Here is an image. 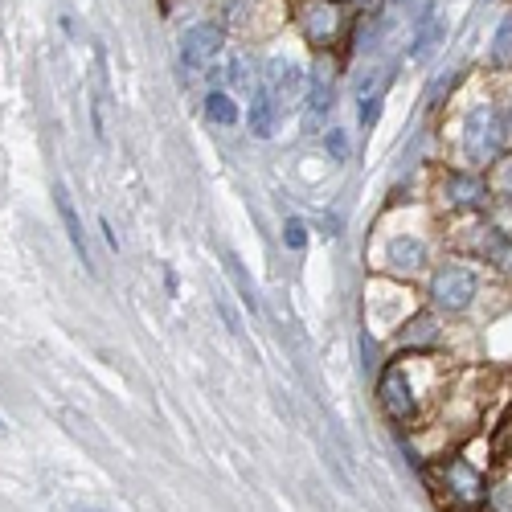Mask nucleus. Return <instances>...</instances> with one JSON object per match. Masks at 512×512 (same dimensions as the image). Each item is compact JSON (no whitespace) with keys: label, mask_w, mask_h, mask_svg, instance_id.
Here are the masks:
<instances>
[{"label":"nucleus","mask_w":512,"mask_h":512,"mask_svg":"<svg viewBox=\"0 0 512 512\" xmlns=\"http://www.w3.org/2000/svg\"><path fill=\"white\" fill-rule=\"evenodd\" d=\"M508 74H484L467 95H459L451 115V140H455V168H488L512 148L508 127Z\"/></svg>","instance_id":"nucleus-1"},{"label":"nucleus","mask_w":512,"mask_h":512,"mask_svg":"<svg viewBox=\"0 0 512 512\" xmlns=\"http://www.w3.org/2000/svg\"><path fill=\"white\" fill-rule=\"evenodd\" d=\"M451 365L435 353H402L377 373V402L394 426H418L451 386Z\"/></svg>","instance_id":"nucleus-2"},{"label":"nucleus","mask_w":512,"mask_h":512,"mask_svg":"<svg viewBox=\"0 0 512 512\" xmlns=\"http://www.w3.org/2000/svg\"><path fill=\"white\" fill-rule=\"evenodd\" d=\"M426 488L435 492V500L447 512H480L484 508V492H488V476L484 467H476L463 451L439 455L431 467H422Z\"/></svg>","instance_id":"nucleus-3"},{"label":"nucleus","mask_w":512,"mask_h":512,"mask_svg":"<svg viewBox=\"0 0 512 512\" xmlns=\"http://www.w3.org/2000/svg\"><path fill=\"white\" fill-rule=\"evenodd\" d=\"M480 291H484V267H476V259L455 254V259L431 267L426 304H431V312H439V316H463V312L476 308Z\"/></svg>","instance_id":"nucleus-4"},{"label":"nucleus","mask_w":512,"mask_h":512,"mask_svg":"<svg viewBox=\"0 0 512 512\" xmlns=\"http://www.w3.org/2000/svg\"><path fill=\"white\" fill-rule=\"evenodd\" d=\"M291 21L316 50H336L345 46V37L353 29V9L349 0H295Z\"/></svg>","instance_id":"nucleus-5"},{"label":"nucleus","mask_w":512,"mask_h":512,"mask_svg":"<svg viewBox=\"0 0 512 512\" xmlns=\"http://www.w3.org/2000/svg\"><path fill=\"white\" fill-rule=\"evenodd\" d=\"M435 201L447 218H476V213L492 209V189L488 177L476 173V168H443L435 181Z\"/></svg>","instance_id":"nucleus-6"},{"label":"nucleus","mask_w":512,"mask_h":512,"mask_svg":"<svg viewBox=\"0 0 512 512\" xmlns=\"http://www.w3.org/2000/svg\"><path fill=\"white\" fill-rule=\"evenodd\" d=\"M431 242H426V234L418 230H402L386 242V250H381V267H386L390 279H402V283H414L422 275H431Z\"/></svg>","instance_id":"nucleus-7"},{"label":"nucleus","mask_w":512,"mask_h":512,"mask_svg":"<svg viewBox=\"0 0 512 512\" xmlns=\"http://www.w3.org/2000/svg\"><path fill=\"white\" fill-rule=\"evenodd\" d=\"M222 46H226L222 25H209V21H205V25L189 29V33H185V41H181V70H185L189 78L205 74L213 62H218Z\"/></svg>","instance_id":"nucleus-8"},{"label":"nucleus","mask_w":512,"mask_h":512,"mask_svg":"<svg viewBox=\"0 0 512 512\" xmlns=\"http://www.w3.org/2000/svg\"><path fill=\"white\" fill-rule=\"evenodd\" d=\"M304 87H308V78H304V70L295 66L291 58H271V62H267L263 91L279 103V111H287V107L300 103V99H304Z\"/></svg>","instance_id":"nucleus-9"},{"label":"nucleus","mask_w":512,"mask_h":512,"mask_svg":"<svg viewBox=\"0 0 512 512\" xmlns=\"http://www.w3.org/2000/svg\"><path fill=\"white\" fill-rule=\"evenodd\" d=\"M398 345L406 349V353H435L439 345H443V328H439V312H414L398 332Z\"/></svg>","instance_id":"nucleus-10"},{"label":"nucleus","mask_w":512,"mask_h":512,"mask_svg":"<svg viewBox=\"0 0 512 512\" xmlns=\"http://www.w3.org/2000/svg\"><path fill=\"white\" fill-rule=\"evenodd\" d=\"M54 205H58V218H62V226H66V238H70V246H74V254H78V263L91 271V250H87V230H82V222H78V213H74V201H70V193H66V185H54Z\"/></svg>","instance_id":"nucleus-11"},{"label":"nucleus","mask_w":512,"mask_h":512,"mask_svg":"<svg viewBox=\"0 0 512 512\" xmlns=\"http://www.w3.org/2000/svg\"><path fill=\"white\" fill-rule=\"evenodd\" d=\"M279 103L259 87V91H254V99H250V111H246V127H250V132L254 136H259V140H271L275 136V127H279Z\"/></svg>","instance_id":"nucleus-12"},{"label":"nucleus","mask_w":512,"mask_h":512,"mask_svg":"<svg viewBox=\"0 0 512 512\" xmlns=\"http://www.w3.org/2000/svg\"><path fill=\"white\" fill-rule=\"evenodd\" d=\"M480 512H512V459H496V472L488 476Z\"/></svg>","instance_id":"nucleus-13"},{"label":"nucleus","mask_w":512,"mask_h":512,"mask_svg":"<svg viewBox=\"0 0 512 512\" xmlns=\"http://www.w3.org/2000/svg\"><path fill=\"white\" fill-rule=\"evenodd\" d=\"M488 70L492 74H512V9L496 21L492 46H488Z\"/></svg>","instance_id":"nucleus-14"},{"label":"nucleus","mask_w":512,"mask_h":512,"mask_svg":"<svg viewBox=\"0 0 512 512\" xmlns=\"http://www.w3.org/2000/svg\"><path fill=\"white\" fill-rule=\"evenodd\" d=\"M328 111H332V87H328V78L320 70H312L308 95H304V119H308V127H320L328 119Z\"/></svg>","instance_id":"nucleus-15"},{"label":"nucleus","mask_w":512,"mask_h":512,"mask_svg":"<svg viewBox=\"0 0 512 512\" xmlns=\"http://www.w3.org/2000/svg\"><path fill=\"white\" fill-rule=\"evenodd\" d=\"M443 33H447V25L439 21V17H431V13H426L418 25H414V41H410V58L414 62H426V58H431L439 46H443Z\"/></svg>","instance_id":"nucleus-16"},{"label":"nucleus","mask_w":512,"mask_h":512,"mask_svg":"<svg viewBox=\"0 0 512 512\" xmlns=\"http://www.w3.org/2000/svg\"><path fill=\"white\" fill-rule=\"evenodd\" d=\"M488 189H492V205H512V148L488 168Z\"/></svg>","instance_id":"nucleus-17"},{"label":"nucleus","mask_w":512,"mask_h":512,"mask_svg":"<svg viewBox=\"0 0 512 512\" xmlns=\"http://www.w3.org/2000/svg\"><path fill=\"white\" fill-rule=\"evenodd\" d=\"M205 115L218 123V127H234L242 115H238V103L226 95V91H209L205 95Z\"/></svg>","instance_id":"nucleus-18"},{"label":"nucleus","mask_w":512,"mask_h":512,"mask_svg":"<svg viewBox=\"0 0 512 512\" xmlns=\"http://www.w3.org/2000/svg\"><path fill=\"white\" fill-rule=\"evenodd\" d=\"M226 271H230V279H234V283H238V291H242V304H246L250 312H259V295H254V283L246 279V271L238 267L234 254H226Z\"/></svg>","instance_id":"nucleus-19"},{"label":"nucleus","mask_w":512,"mask_h":512,"mask_svg":"<svg viewBox=\"0 0 512 512\" xmlns=\"http://www.w3.org/2000/svg\"><path fill=\"white\" fill-rule=\"evenodd\" d=\"M492 455H496V459H512V406H508L504 422L492 431Z\"/></svg>","instance_id":"nucleus-20"},{"label":"nucleus","mask_w":512,"mask_h":512,"mask_svg":"<svg viewBox=\"0 0 512 512\" xmlns=\"http://www.w3.org/2000/svg\"><path fill=\"white\" fill-rule=\"evenodd\" d=\"M488 267H492L496 275L512 279V234H504V238H500V246L492 250V259H488Z\"/></svg>","instance_id":"nucleus-21"},{"label":"nucleus","mask_w":512,"mask_h":512,"mask_svg":"<svg viewBox=\"0 0 512 512\" xmlns=\"http://www.w3.org/2000/svg\"><path fill=\"white\" fill-rule=\"evenodd\" d=\"M324 148H328V156H332V160L345 164V160H349V152H353L349 132H340V127H332V132H324Z\"/></svg>","instance_id":"nucleus-22"},{"label":"nucleus","mask_w":512,"mask_h":512,"mask_svg":"<svg viewBox=\"0 0 512 512\" xmlns=\"http://www.w3.org/2000/svg\"><path fill=\"white\" fill-rule=\"evenodd\" d=\"M283 242H287V250H304L308 246V226L300 218H287L283 222Z\"/></svg>","instance_id":"nucleus-23"},{"label":"nucleus","mask_w":512,"mask_h":512,"mask_svg":"<svg viewBox=\"0 0 512 512\" xmlns=\"http://www.w3.org/2000/svg\"><path fill=\"white\" fill-rule=\"evenodd\" d=\"M377 111H381V91H373V95L361 99V127H373L377 123Z\"/></svg>","instance_id":"nucleus-24"},{"label":"nucleus","mask_w":512,"mask_h":512,"mask_svg":"<svg viewBox=\"0 0 512 512\" xmlns=\"http://www.w3.org/2000/svg\"><path fill=\"white\" fill-rule=\"evenodd\" d=\"M230 82H234V87H250V70H246V58H234V62H230Z\"/></svg>","instance_id":"nucleus-25"},{"label":"nucleus","mask_w":512,"mask_h":512,"mask_svg":"<svg viewBox=\"0 0 512 512\" xmlns=\"http://www.w3.org/2000/svg\"><path fill=\"white\" fill-rule=\"evenodd\" d=\"M508 127H512V82H508Z\"/></svg>","instance_id":"nucleus-26"},{"label":"nucleus","mask_w":512,"mask_h":512,"mask_svg":"<svg viewBox=\"0 0 512 512\" xmlns=\"http://www.w3.org/2000/svg\"><path fill=\"white\" fill-rule=\"evenodd\" d=\"M82 512H103V508H82Z\"/></svg>","instance_id":"nucleus-27"},{"label":"nucleus","mask_w":512,"mask_h":512,"mask_svg":"<svg viewBox=\"0 0 512 512\" xmlns=\"http://www.w3.org/2000/svg\"><path fill=\"white\" fill-rule=\"evenodd\" d=\"M394 5H402V0H394Z\"/></svg>","instance_id":"nucleus-28"}]
</instances>
